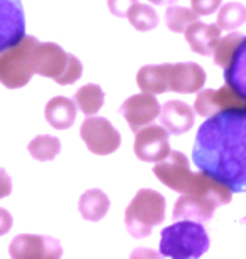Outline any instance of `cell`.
Segmentation results:
<instances>
[{
  "label": "cell",
  "mask_w": 246,
  "mask_h": 259,
  "mask_svg": "<svg viewBox=\"0 0 246 259\" xmlns=\"http://www.w3.org/2000/svg\"><path fill=\"white\" fill-rule=\"evenodd\" d=\"M223 0H191L192 10L197 15H211L219 9Z\"/></svg>",
  "instance_id": "26"
},
{
  "label": "cell",
  "mask_w": 246,
  "mask_h": 259,
  "mask_svg": "<svg viewBox=\"0 0 246 259\" xmlns=\"http://www.w3.org/2000/svg\"><path fill=\"white\" fill-rule=\"evenodd\" d=\"M246 20V7L239 2H229L219 9L218 27L221 30H233L243 25Z\"/></svg>",
  "instance_id": "24"
},
{
  "label": "cell",
  "mask_w": 246,
  "mask_h": 259,
  "mask_svg": "<svg viewBox=\"0 0 246 259\" xmlns=\"http://www.w3.org/2000/svg\"><path fill=\"white\" fill-rule=\"evenodd\" d=\"M133 152L142 162H160L170 152L169 132L160 125H145V128L142 126L135 132Z\"/></svg>",
  "instance_id": "8"
},
{
  "label": "cell",
  "mask_w": 246,
  "mask_h": 259,
  "mask_svg": "<svg viewBox=\"0 0 246 259\" xmlns=\"http://www.w3.org/2000/svg\"><path fill=\"white\" fill-rule=\"evenodd\" d=\"M244 46H246V37L243 34H238V32L228 34L226 37L218 40L216 48L213 51L214 63L221 67H226V64L234 58V54L241 48H244Z\"/></svg>",
  "instance_id": "21"
},
{
  "label": "cell",
  "mask_w": 246,
  "mask_h": 259,
  "mask_svg": "<svg viewBox=\"0 0 246 259\" xmlns=\"http://www.w3.org/2000/svg\"><path fill=\"white\" fill-rule=\"evenodd\" d=\"M34 74L51 77L57 84H73L83 74L81 61L54 42H36L30 56Z\"/></svg>",
  "instance_id": "3"
},
{
  "label": "cell",
  "mask_w": 246,
  "mask_h": 259,
  "mask_svg": "<svg viewBox=\"0 0 246 259\" xmlns=\"http://www.w3.org/2000/svg\"><path fill=\"white\" fill-rule=\"evenodd\" d=\"M246 108L214 113L197 130L192 162L221 182L229 192H243L246 185Z\"/></svg>",
  "instance_id": "1"
},
{
  "label": "cell",
  "mask_w": 246,
  "mask_h": 259,
  "mask_svg": "<svg viewBox=\"0 0 246 259\" xmlns=\"http://www.w3.org/2000/svg\"><path fill=\"white\" fill-rule=\"evenodd\" d=\"M125 17H128L130 24L137 30H140V32H147V30L155 29L157 24H159V15H157L155 10L150 5L138 4V2H135L128 9Z\"/></svg>",
  "instance_id": "23"
},
{
  "label": "cell",
  "mask_w": 246,
  "mask_h": 259,
  "mask_svg": "<svg viewBox=\"0 0 246 259\" xmlns=\"http://www.w3.org/2000/svg\"><path fill=\"white\" fill-rule=\"evenodd\" d=\"M160 105L157 98L150 93H142V95H133L120 106V115L127 120L130 130L137 132L142 126L149 125L159 116Z\"/></svg>",
  "instance_id": "12"
},
{
  "label": "cell",
  "mask_w": 246,
  "mask_h": 259,
  "mask_svg": "<svg viewBox=\"0 0 246 259\" xmlns=\"http://www.w3.org/2000/svg\"><path fill=\"white\" fill-rule=\"evenodd\" d=\"M135 2H138V0H108V9H110V12L113 15H117V17H125L128 9L132 7Z\"/></svg>",
  "instance_id": "27"
},
{
  "label": "cell",
  "mask_w": 246,
  "mask_h": 259,
  "mask_svg": "<svg viewBox=\"0 0 246 259\" xmlns=\"http://www.w3.org/2000/svg\"><path fill=\"white\" fill-rule=\"evenodd\" d=\"M219 204L209 197H199L192 194H184L175 202L172 217L177 219H191L196 222H209Z\"/></svg>",
  "instance_id": "14"
},
{
  "label": "cell",
  "mask_w": 246,
  "mask_h": 259,
  "mask_svg": "<svg viewBox=\"0 0 246 259\" xmlns=\"http://www.w3.org/2000/svg\"><path fill=\"white\" fill-rule=\"evenodd\" d=\"M80 137L86 143L88 150L95 155H110L117 152L122 137L107 118L90 116L81 123Z\"/></svg>",
  "instance_id": "6"
},
{
  "label": "cell",
  "mask_w": 246,
  "mask_h": 259,
  "mask_svg": "<svg viewBox=\"0 0 246 259\" xmlns=\"http://www.w3.org/2000/svg\"><path fill=\"white\" fill-rule=\"evenodd\" d=\"M25 35V14L20 0H0V53Z\"/></svg>",
  "instance_id": "9"
},
{
  "label": "cell",
  "mask_w": 246,
  "mask_h": 259,
  "mask_svg": "<svg viewBox=\"0 0 246 259\" xmlns=\"http://www.w3.org/2000/svg\"><path fill=\"white\" fill-rule=\"evenodd\" d=\"M150 2L155 5H172V4H175L177 0H150Z\"/></svg>",
  "instance_id": "30"
},
{
  "label": "cell",
  "mask_w": 246,
  "mask_h": 259,
  "mask_svg": "<svg viewBox=\"0 0 246 259\" xmlns=\"http://www.w3.org/2000/svg\"><path fill=\"white\" fill-rule=\"evenodd\" d=\"M137 84L144 93L162 95L167 91V64H147L138 71Z\"/></svg>",
  "instance_id": "19"
},
{
  "label": "cell",
  "mask_w": 246,
  "mask_h": 259,
  "mask_svg": "<svg viewBox=\"0 0 246 259\" xmlns=\"http://www.w3.org/2000/svg\"><path fill=\"white\" fill-rule=\"evenodd\" d=\"M154 174L164 185L182 194H187L191 190L196 175L189 168V158L181 152H169L165 158L157 162Z\"/></svg>",
  "instance_id": "7"
},
{
  "label": "cell",
  "mask_w": 246,
  "mask_h": 259,
  "mask_svg": "<svg viewBox=\"0 0 246 259\" xmlns=\"http://www.w3.org/2000/svg\"><path fill=\"white\" fill-rule=\"evenodd\" d=\"M209 249V236L201 222L186 219L165 227L160 232L159 252L165 257L196 259Z\"/></svg>",
  "instance_id": "2"
},
{
  "label": "cell",
  "mask_w": 246,
  "mask_h": 259,
  "mask_svg": "<svg viewBox=\"0 0 246 259\" xmlns=\"http://www.w3.org/2000/svg\"><path fill=\"white\" fill-rule=\"evenodd\" d=\"M103 103L104 93L98 84H85L75 95V105L88 116L95 115V113L101 110Z\"/></svg>",
  "instance_id": "20"
},
{
  "label": "cell",
  "mask_w": 246,
  "mask_h": 259,
  "mask_svg": "<svg viewBox=\"0 0 246 259\" xmlns=\"http://www.w3.org/2000/svg\"><path fill=\"white\" fill-rule=\"evenodd\" d=\"M78 108L75 101L66 96H56L46 105V120L56 130H67L76 120Z\"/></svg>",
  "instance_id": "17"
},
{
  "label": "cell",
  "mask_w": 246,
  "mask_h": 259,
  "mask_svg": "<svg viewBox=\"0 0 246 259\" xmlns=\"http://www.w3.org/2000/svg\"><path fill=\"white\" fill-rule=\"evenodd\" d=\"M10 227H12V215H10L9 210L0 207V236L7 234Z\"/></svg>",
  "instance_id": "29"
},
{
  "label": "cell",
  "mask_w": 246,
  "mask_h": 259,
  "mask_svg": "<svg viewBox=\"0 0 246 259\" xmlns=\"http://www.w3.org/2000/svg\"><path fill=\"white\" fill-rule=\"evenodd\" d=\"M159 116L162 126L172 135H182L189 132L194 125V111L184 101H167L164 106H160Z\"/></svg>",
  "instance_id": "15"
},
{
  "label": "cell",
  "mask_w": 246,
  "mask_h": 259,
  "mask_svg": "<svg viewBox=\"0 0 246 259\" xmlns=\"http://www.w3.org/2000/svg\"><path fill=\"white\" fill-rule=\"evenodd\" d=\"M165 219V197L152 189H142L125 210V224L135 239L147 237Z\"/></svg>",
  "instance_id": "4"
},
{
  "label": "cell",
  "mask_w": 246,
  "mask_h": 259,
  "mask_svg": "<svg viewBox=\"0 0 246 259\" xmlns=\"http://www.w3.org/2000/svg\"><path fill=\"white\" fill-rule=\"evenodd\" d=\"M78 209L83 219L90 222H98L101 221L110 209V199L108 195L99 189H91L86 190L85 194L80 197L78 202Z\"/></svg>",
  "instance_id": "18"
},
{
  "label": "cell",
  "mask_w": 246,
  "mask_h": 259,
  "mask_svg": "<svg viewBox=\"0 0 246 259\" xmlns=\"http://www.w3.org/2000/svg\"><path fill=\"white\" fill-rule=\"evenodd\" d=\"M9 252L12 257H61V242L51 236L20 234L10 242Z\"/></svg>",
  "instance_id": "11"
},
{
  "label": "cell",
  "mask_w": 246,
  "mask_h": 259,
  "mask_svg": "<svg viewBox=\"0 0 246 259\" xmlns=\"http://www.w3.org/2000/svg\"><path fill=\"white\" fill-rule=\"evenodd\" d=\"M206 82V72L196 63L167 64V91L197 93Z\"/></svg>",
  "instance_id": "13"
},
{
  "label": "cell",
  "mask_w": 246,
  "mask_h": 259,
  "mask_svg": "<svg viewBox=\"0 0 246 259\" xmlns=\"http://www.w3.org/2000/svg\"><path fill=\"white\" fill-rule=\"evenodd\" d=\"M184 35L194 53L201 56H211L218 40L221 39V29L216 24H204L196 20L187 25Z\"/></svg>",
  "instance_id": "16"
},
{
  "label": "cell",
  "mask_w": 246,
  "mask_h": 259,
  "mask_svg": "<svg viewBox=\"0 0 246 259\" xmlns=\"http://www.w3.org/2000/svg\"><path fill=\"white\" fill-rule=\"evenodd\" d=\"M229 108H246V96L239 95L229 84H224L219 90H199L194 103V110L199 116H211Z\"/></svg>",
  "instance_id": "10"
},
{
  "label": "cell",
  "mask_w": 246,
  "mask_h": 259,
  "mask_svg": "<svg viewBox=\"0 0 246 259\" xmlns=\"http://www.w3.org/2000/svg\"><path fill=\"white\" fill-rule=\"evenodd\" d=\"M27 150L32 158L39 160V162H49L61 152V142L51 135H39L34 140H30Z\"/></svg>",
  "instance_id": "22"
},
{
  "label": "cell",
  "mask_w": 246,
  "mask_h": 259,
  "mask_svg": "<svg viewBox=\"0 0 246 259\" xmlns=\"http://www.w3.org/2000/svg\"><path fill=\"white\" fill-rule=\"evenodd\" d=\"M12 194V180H10L9 174L0 167V199L9 197Z\"/></svg>",
  "instance_id": "28"
},
{
  "label": "cell",
  "mask_w": 246,
  "mask_h": 259,
  "mask_svg": "<svg viewBox=\"0 0 246 259\" xmlns=\"http://www.w3.org/2000/svg\"><path fill=\"white\" fill-rule=\"evenodd\" d=\"M199 17H201V15H197L192 9L172 5V7L167 9V12H165V24L172 32L179 34V32H184L189 24L199 20Z\"/></svg>",
  "instance_id": "25"
},
{
  "label": "cell",
  "mask_w": 246,
  "mask_h": 259,
  "mask_svg": "<svg viewBox=\"0 0 246 259\" xmlns=\"http://www.w3.org/2000/svg\"><path fill=\"white\" fill-rule=\"evenodd\" d=\"M38 42L36 37L24 35L17 44L10 46L0 53V82L9 90L24 88L32 77L30 56Z\"/></svg>",
  "instance_id": "5"
}]
</instances>
